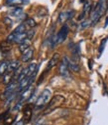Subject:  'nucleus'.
<instances>
[{
  "label": "nucleus",
  "instance_id": "obj_1",
  "mask_svg": "<svg viewBox=\"0 0 108 125\" xmlns=\"http://www.w3.org/2000/svg\"><path fill=\"white\" fill-rule=\"evenodd\" d=\"M51 96H52L51 90H49V89L43 90L42 93L39 95V97L37 98L36 102H35L36 108H42V107H44L45 105H47V104L50 102Z\"/></svg>",
  "mask_w": 108,
  "mask_h": 125
},
{
  "label": "nucleus",
  "instance_id": "obj_2",
  "mask_svg": "<svg viewBox=\"0 0 108 125\" xmlns=\"http://www.w3.org/2000/svg\"><path fill=\"white\" fill-rule=\"evenodd\" d=\"M63 102H64V98H63L62 95H57V96H55V97H53V98L51 99V101L49 102L48 106L46 107V109H45V111H44V114H48V113L54 111L57 107L61 106Z\"/></svg>",
  "mask_w": 108,
  "mask_h": 125
},
{
  "label": "nucleus",
  "instance_id": "obj_3",
  "mask_svg": "<svg viewBox=\"0 0 108 125\" xmlns=\"http://www.w3.org/2000/svg\"><path fill=\"white\" fill-rule=\"evenodd\" d=\"M18 86H19V82L18 81H16V80L12 81L10 84L7 85V87H6V89H5L4 93H3V95H2V98H8L9 99L10 97H12L13 94L17 91Z\"/></svg>",
  "mask_w": 108,
  "mask_h": 125
},
{
  "label": "nucleus",
  "instance_id": "obj_4",
  "mask_svg": "<svg viewBox=\"0 0 108 125\" xmlns=\"http://www.w3.org/2000/svg\"><path fill=\"white\" fill-rule=\"evenodd\" d=\"M69 26H68L67 24H64V25L62 26V28L60 29V31L58 32V34L56 35V36H57L58 44L62 43L63 41L67 39V37H68V35H69Z\"/></svg>",
  "mask_w": 108,
  "mask_h": 125
},
{
  "label": "nucleus",
  "instance_id": "obj_5",
  "mask_svg": "<svg viewBox=\"0 0 108 125\" xmlns=\"http://www.w3.org/2000/svg\"><path fill=\"white\" fill-rule=\"evenodd\" d=\"M69 59L68 57H63L60 63V74L62 77H69Z\"/></svg>",
  "mask_w": 108,
  "mask_h": 125
},
{
  "label": "nucleus",
  "instance_id": "obj_6",
  "mask_svg": "<svg viewBox=\"0 0 108 125\" xmlns=\"http://www.w3.org/2000/svg\"><path fill=\"white\" fill-rule=\"evenodd\" d=\"M73 13H74V11H72V10H69V11H64V12L60 13L59 18H58V21H59L60 23L67 22L69 19H70V18L73 16Z\"/></svg>",
  "mask_w": 108,
  "mask_h": 125
},
{
  "label": "nucleus",
  "instance_id": "obj_7",
  "mask_svg": "<svg viewBox=\"0 0 108 125\" xmlns=\"http://www.w3.org/2000/svg\"><path fill=\"white\" fill-rule=\"evenodd\" d=\"M59 61H60V54H59V53H55V54L53 55V57L51 58V60L49 61L48 66H47L45 72H48V71H50L53 67H55V66L59 63Z\"/></svg>",
  "mask_w": 108,
  "mask_h": 125
},
{
  "label": "nucleus",
  "instance_id": "obj_8",
  "mask_svg": "<svg viewBox=\"0 0 108 125\" xmlns=\"http://www.w3.org/2000/svg\"><path fill=\"white\" fill-rule=\"evenodd\" d=\"M91 10H92V6H91V3L89 1H86L84 3V6H83V11L81 13V15L78 17V20H82L86 15L89 14L91 12Z\"/></svg>",
  "mask_w": 108,
  "mask_h": 125
},
{
  "label": "nucleus",
  "instance_id": "obj_9",
  "mask_svg": "<svg viewBox=\"0 0 108 125\" xmlns=\"http://www.w3.org/2000/svg\"><path fill=\"white\" fill-rule=\"evenodd\" d=\"M32 113H33V111H32V108L30 106V104H28V105H26L24 107V118H23V120H24L25 123H28L31 120Z\"/></svg>",
  "mask_w": 108,
  "mask_h": 125
},
{
  "label": "nucleus",
  "instance_id": "obj_10",
  "mask_svg": "<svg viewBox=\"0 0 108 125\" xmlns=\"http://www.w3.org/2000/svg\"><path fill=\"white\" fill-rule=\"evenodd\" d=\"M33 55H34V50L32 49V48H30V49H28L27 51H25L24 53L22 54V61L23 62H28V61H30L32 58H33Z\"/></svg>",
  "mask_w": 108,
  "mask_h": 125
},
{
  "label": "nucleus",
  "instance_id": "obj_11",
  "mask_svg": "<svg viewBox=\"0 0 108 125\" xmlns=\"http://www.w3.org/2000/svg\"><path fill=\"white\" fill-rule=\"evenodd\" d=\"M21 67L20 62L17 60L14 61H9V67H8V72H15Z\"/></svg>",
  "mask_w": 108,
  "mask_h": 125
},
{
  "label": "nucleus",
  "instance_id": "obj_12",
  "mask_svg": "<svg viewBox=\"0 0 108 125\" xmlns=\"http://www.w3.org/2000/svg\"><path fill=\"white\" fill-rule=\"evenodd\" d=\"M30 46H31V40L30 39H27V40L23 41V42H21L19 44V50L22 52V53H24L25 51H27L28 49H30Z\"/></svg>",
  "mask_w": 108,
  "mask_h": 125
},
{
  "label": "nucleus",
  "instance_id": "obj_13",
  "mask_svg": "<svg viewBox=\"0 0 108 125\" xmlns=\"http://www.w3.org/2000/svg\"><path fill=\"white\" fill-rule=\"evenodd\" d=\"M69 70L74 71V72H78L80 70V67L77 63V60H74V59L69 61Z\"/></svg>",
  "mask_w": 108,
  "mask_h": 125
},
{
  "label": "nucleus",
  "instance_id": "obj_14",
  "mask_svg": "<svg viewBox=\"0 0 108 125\" xmlns=\"http://www.w3.org/2000/svg\"><path fill=\"white\" fill-rule=\"evenodd\" d=\"M8 67H9V61H2L0 63V76H3L7 73Z\"/></svg>",
  "mask_w": 108,
  "mask_h": 125
},
{
  "label": "nucleus",
  "instance_id": "obj_15",
  "mask_svg": "<svg viewBox=\"0 0 108 125\" xmlns=\"http://www.w3.org/2000/svg\"><path fill=\"white\" fill-rule=\"evenodd\" d=\"M25 2V0H6L5 4L9 6H18Z\"/></svg>",
  "mask_w": 108,
  "mask_h": 125
},
{
  "label": "nucleus",
  "instance_id": "obj_16",
  "mask_svg": "<svg viewBox=\"0 0 108 125\" xmlns=\"http://www.w3.org/2000/svg\"><path fill=\"white\" fill-rule=\"evenodd\" d=\"M23 14V9L20 7H15L14 9H12L10 11V15L11 16H15V17H19Z\"/></svg>",
  "mask_w": 108,
  "mask_h": 125
},
{
  "label": "nucleus",
  "instance_id": "obj_17",
  "mask_svg": "<svg viewBox=\"0 0 108 125\" xmlns=\"http://www.w3.org/2000/svg\"><path fill=\"white\" fill-rule=\"evenodd\" d=\"M10 44H11V43H9L7 40L5 41V42H2L1 44H0V46H1V47H0V48H1V52H5V53H6V52H8L10 49H11V45H10Z\"/></svg>",
  "mask_w": 108,
  "mask_h": 125
},
{
  "label": "nucleus",
  "instance_id": "obj_18",
  "mask_svg": "<svg viewBox=\"0 0 108 125\" xmlns=\"http://www.w3.org/2000/svg\"><path fill=\"white\" fill-rule=\"evenodd\" d=\"M25 22H26L27 26H28L30 29H33V28L36 26V21H35L33 18H29V19L25 20Z\"/></svg>",
  "mask_w": 108,
  "mask_h": 125
},
{
  "label": "nucleus",
  "instance_id": "obj_19",
  "mask_svg": "<svg viewBox=\"0 0 108 125\" xmlns=\"http://www.w3.org/2000/svg\"><path fill=\"white\" fill-rule=\"evenodd\" d=\"M107 40H108V37H106V38H104V39L101 40V43L99 45V54H102V52H103V50L105 48V44L107 42Z\"/></svg>",
  "mask_w": 108,
  "mask_h": 125
},
{
  "label": "nucleus",
  "instance_id": "obj_20",
  "mask_svg": "<svg viewBox=\"0 0 108 125\" xmlns=\"http://www.w3.org/2000/svg\"><path fill=\"white\" fill-rule=\"evenodd\" d=\"M14 121V119L13 118H11V117H7V118H5V120H4V124H12V122Z\"/></svg>",
  "mask_w": 108,
  "mask_h": 125
},
{
  "label": "nucleus",
  "instance_id": "obj_21",
  "mask_svg": "<svg viewBox=\"0 0 108 125\" xmlns=\"http://www.w3.org/2000/svg\"><path fill=\"white\" fill-rule=\"evenodd\" d=\"M24 123H25V122H24V120L22 119V120H19V121H17V122H16L15 124H13V125H24Z\"/></svg>",
  "mask_w": 108,
  "mask_h": 125
},
{
  "label": "nucleus",
  "instance_id": "obj_22",
  "mask_svg": "<svg viewBox=\"0 0 108 125\" xmlns=\"http://www.w3.org/2000/svg\"><path fill=\"white\" fill-rule=\"evenodd\" d=\"M107 26H108V16L105 19V24H104V27H107Z\"/></svg>",
  "mask_w": 108,
  "mask_h": 125
},
{
  "label": "nucleus",
  "instance_id": "obj_23",
  "mask_svg": "<svg viewBox=\"0 0 108 125\" xmlns=\"http://www.w3.org/2000/svg\"><path fill=\"white\" fill-rule=\"evenodd\" d=\"M80 1H81V2H84V0H80Z\"/></svg>",
  "mask_w": 108,
  "mask_h": 125
}]
</instances>
